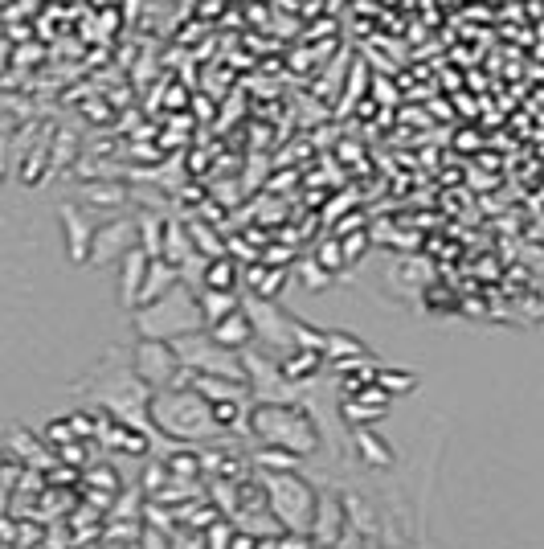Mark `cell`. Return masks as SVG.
Returning a JSON list of instances; mask_svg holds the SVG:
<instances>
[{
  "mask_svg": "<svg viewBox=\"0 0 544 549\" xmlns=\"http://www.w3.org/2000/svg\"><path fill=\"white\" fill-rule=\"evenodd\" d=\"M148 418L164 439H176V443H201V439H221L225 435L217 414H213V402L205 394H197L193 386H185V382L156 390L152 406H148Z\"/></svg>",
  "mask_w": 544,
  "mask_h": 549,
  "instance_id": "obj_1",
  "label": "cell"
},
{
  "mask_svg": "<svg viewBox=\"0 0 544 549\" xmlns=\"http://www.w3.org/2000/svg\"><path fill=\"white\" fill-rule=\"evenodd\" d=\"M131 324L140 336H164V341H176V336H185V332H201L209 328L205 312H201V295L189 291V283L180 279L164 300L156 304H144V308H135L131 312Z\"/></svg>",
  "mask_w": 544,
  "mask_h": 549,
  "instance_id": "obj_2",
  "label": "cell"
},
{
  "mask_svg": "<svg viewBox=\"0 0 544 549\" xmlns=\"http://www.w3.org/2000/svg\"><path fill=\"white\" fill-rule=\"evenodd\" d=\"M246 427L270 443V447H287L295 455H311L320 447V431H315V418L295 406V402H258L246 418Z\"/></svg>",
  "mask_w": 544,
  "mask_h": 549,
  "instance_id": "obj_3",
  "label": "cell"
},
{
  "mask_svg": "<svg viewBox=\"0 0 544 549\" xmlns=\"http://www.w3.org/2000/svg\"><path fill=\"white\" fill-rule=\"evenodd\" d=\"M131 365H135V373H140L152 390L176 386L180 373H185V361H180L176 345L164 341V336H140L135 349H131Z\"/></svg>",
  "mask_w": 544,
  "mask_h": 549,
  "instance_id": "obj_4",
  "label": "cell"
},
{
  "mask_svg": "<svg viewBox=\"0 0 544 549\" xmlns=\"http://www.w3.org/2000/svg\"><path fill=\"white\" fill-rule=\"evenodd\" d=\"M246 312L254 320V332L262 336L266 345H279V349H299V320L291 312H283L275 300H266V295H254L246 300Z\"/></svg>",
  "mask_w": 544,
  "mask_h": 549,
  "instance_id": "obj_5",
  "label": "cell"
},
{
  "mask_svg": "<svg viewBox=\"0 0 544 549\" xmlns=\"http://www.w3.org/2000/svg\"><path fill=\"white\" fill-rule=\"evenodd\" d=\"M131 246H140V222H127V218H115V222H107V226H99V234H95V255H90V263H115V259H123Z\"/></svg>",
  "mask_w": 544,
  "mask_h": 549,
  "instance_id": "obj_6",
  "label": "cell"
},
{
  "mask_svg": "<svg viewBox=\"0 0 544 549\" xmlns=\"http://www.w3.org/2000/svg\"><path fill=\"white\" fill-rule=\"evenodd\" d=\"M119 263H123V275H119V300H123L127 312H135V304H140V291H144V279H148V271H152V255H148L144 246H131Z\"/></svg>",
  "mask_w": 544,
  "mask_h": 549,
  "instance_id": "obj_7",
  "label": "cell"
},
{
  "mask_svg": "<svg viewBox=\"0 0 544 549\" xmlns=\"http://www.w3.org/2000/svg\"><path fill=\"white\" fill-rule=\"evenodd\" d=\"M62 226H66V238H70V259L74 263H90V255H95L99 226L90 222L78 205H62Z\"/></svg>",
  "mask_w": 544,
  "mask_h": 549,
  "instance_id": "obj_8",
  "label": "cell"
},
{
  "mask_svg": "<svg viewBox=\"0 0 544 549\" xmlns=\"http://www.w3.org/2000/svg\"><path fill=\"white\" fill-rule=\"evenodd\" d=\"M209 332L217 336V341L221 345H230V349H246V341H254V320H250V312H246V304L238 308V312H230V316H225V320H217V324H209Z\"/></svg>",
  "mask_w": 544,
  "mask_h": 549,
  "instance_id": "obj_9",
  "label": "cell"
},
{
  "mask_svg": "<svg viewBox=\"0 0 544 549\" xmlns=\"http://www.w3.org/2000/svg\"><path fill=\"white\" fill-rule=\"evenodd\" d=\"M180 283V267L172 263V259H152V271H148V279H144V291H140V304L135 308H144V304H156V300H164V295L172 291Z\"/></svg>",
  "mask_w": 544,
  "mask_h": 549,
  "instance_id": "obj_10",
  "label": "cell"
},
{
  "mask_svg": "<svg viewBox=\"0 0 544 549\" xmlns=\"http://www.w3.org/2000/svg\"><path fill=\"white\" fill-rule=\"evenodd\" d=\"M197 295H201V312H205L209 324H217V320H225L230 312L242 308V304H238V295H234V291H221V287H205V283H201Z\"/></svg>",
  "mask_w": 544,
  "mask_h": 549,
  "instance_id": "obj_11",
  "label": "cell"
},
{
  "mask_svg": "<svg viewBox=\"0 0 544 549\" xmlns=\"http://www.w3.org/2000/svg\"><path fill=\"white\" fill-rule=\"evenodd\" d=\"M279 365H283V373L291 377V382H307V377L324 365V353L320 349H291Z\"/></svg>",
  "mask_w": 544,
  "mask_h": 549,
  "instance_id": "obj_12",
  "label": "cell"
},
{
  "mask_svg": "<svg viewBox=\"0 0 544 549\" xmlns=\"http://www.w3.org/2000/svg\"><path fill=\"white\" fill-rule=\"evenodd\" d=\"M201 283H205V287H221V291H234V287H238V267L225 259V255H217V259H209Z\"/></svg>",
  "mask_w": 544,
  "mask_h": 549,
  "instance_id": "obj_13",
  "label": "cell"
},
{
  "mask_svg": "<svg viewBox=\"0 0 544 549\" xmlns=\"http://www.w3.org/2000/svg\"><path fill=\"white\" fill-rule=\"evenodd\" d=\"M246 283H250L258 295H266V300H275V291L287 283V271H258V267H254V271L246 275Z\"/></svg>",
  "mask_w": 544,
  "mask_h": 549,
  "instance_id": "obj_14",
  "label": "cell"
},
{
  "mask_svg": "<svg viewBox=\"0 0 544 549\" xmlns=\"http://www.w3.org/2000/svg\"><path fill=\"white\" fill-rule=\"evenodd\" d=\"M86 201H95V205H123V201H127V189H123V185H90V189H86Z\"/></svg>",
  "mask_w": 544,
  "mask_h": 549,
  "instance_id": "obj_15",
  "label": "cell"
},
{
  "mask_svg": "<svg viewBox=\"0 0 544 549\" xmlns=\"http://www.w3.org/2000/svg\"><path fill=\"white\" fill-rule=\"evenodd\" d=\"M377 382H381L385 390H414V386H418V377H414V373H405V377H393L389 369H377Z\"/></svg>",
  "mask_w": 544,
  "mask_h": 549,
  "instance_id": "obj_16",
  "label": "cell"
},
{
  "mask_svg": "<svg viewBox=\"0 0 544 549\" xmlns=\"http://www.w3.org/2000/svg\"><path fill=\"white\" fill-rule=\"evenodd\" d=\"M356 439H360V447L369 451V459H373V463H389V459H393V455H385V451L377 447V435H373V431H356Z\"/></svg>",
  "mask_w": 544,
  "mask_h": 549,
  "instance_id": "obj_17",
  "label": "cell"
},
{
  "mask_svg": "<svg viewBox=\"0 0 544 549\" xmlns=\"http://www.w3.org/2000/svg\"><path fill=\"white\" fill-rule=\"evenodd\" d=\"M144 549H168V541L156 533V529H144V541H140Z\"/></svg>",
  "mask_w": 544,
  "mask_h": 549,
  "instance_id": "obj_18",
  "label": "cell"
}]
</instances>
